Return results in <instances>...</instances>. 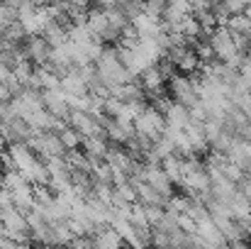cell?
Segmentation results:
<instances>
[{
    "instance_id": "cell-17",
    "label": "cell",
    "mask_w": 251,
    "mask_h": 249,
    "mask_svg": "<svg viewBox=\"0 0 251 249\" xmlns=\"http://www.w3.org/2000/svg\"><path fill=\"white\" fill-rule=\"evenodd\" d=\"M161 166H164V171L168 173V178L173 181V186H180V183H183V178H185L183 157H178V154H171V157H166V159L161 162Z\"/></svg>"
},
{
    "instance_id": "cell-28",
    "label": "cell",
    "mask_w": 251,
    "mask_h": 249,
    "mask_svg": "<svg viewBox=\"0 0 251 249\" xmlns=\"http://www.w3.org/2000/svg\"><path fill=\"white\" fill-rule=\"evenodd\" d=\"M147 2V12L151 15V17H159L161 20V15H164V10H166L168 0H144Z\"/></svg>"
},
{
    "instance_id": "cell-5",
    "label": "cell",
    "mask_w": 251,
    "mask_h": 249,
    "mask_svg": "<svg viewBox=\"0 0 251 249\" xmlns=\"http://www.w3.org/2000/svg\"><path fill=\"white\" fill-rule=\"evenodd\" d=\"M10 103H12L15 115L27 120L32 112L44 110V93H42V90H34V88H22Z\"/></svg>"
},
{
    "instance_id": "cell-20",
    "label": "cell",
    "mask_w": 251,
    "mask_h": 249,
    "mask_svg": "<svg viewBox=\"0 0 251 249\" xmlns=\"http://www.w3.org/2000/svg\"><path fill=\"white\" fill-rule=\"evenodd\" d=\"M25 178H27L32 186H49V178H51V176H49V171H47L44 159H39L29 171H25Z\"/></svg>"
},
{
    "instance_id": "cell-32",
    "label": "cell",
    "mask_w": 251,
    "mask_h": 249,
    "mask_svg": "<svg viewBox=\"0 0 251 249\" xmlns=\"http://www.w3.org/2000/svg\"><path fill=\"white\" fill-rule=\"evenodd\" d=\"M2 2H5V5H10L12 10H20V7H22L27 0H2Z\"/></svg>"
},
{
    "instance_id": "cell-16",
    "label": "cell",
    "mask_w": 251,
    "mask_h": 249,
    "mask_svg": "<svg viewBox=\"0 0 251 249\" xmlns=\"http://www.w3.org/2000/svg\"><path fill=\"white\" fill-rule=\"evenodd\" d=\"M42 37L49 42V47H51V49L64 47V44H69V27H64V25H59V22H54V20H51V22L44 27Z\"/></svg>"
},
{
    "instance_id": "cell-3",
    "label": "cell",
    "mask_w": 251,
    "mask_h": 249,
    "mask_svg": "<svg viewBox=\"0 0 251 249\" xmlns=\"http://www.w3.org/2000/svg\"><path fill=\"white\" fill-rule=\"evenodd\" d=\"M168 95H171L173 103H180V105H185L188 110L200 103V95H198V90H195L193 76H183V74H176V76L168 81Z\"/></svg>"
},
{
    "instance_id": "cell-2",
    "label": "cell",
    "mask_w": 251,
    "mask_h": 249,
    "mask_svg": "<svg viewBox=\"0 0 251 249\" xmlns=\"http://www.w3.org/2000/svg\"><path fill=\"white\" fill-rule=\"evenodd\" d=\"M134 127H137V135L149 137V139H159V137L166 132V117H164V112H159L156 108L147 105V108L137 115Z\"/></svg>"
},
{
    "instance_id": "cell-30",
    "label": "cell",
    "mask_w": 251,
    "mask_h": 249,
    "mask_svg": "<svg viewBox=\"0 0 251 249\" xmlns=\"http://www.w3.org/2000/svg\"><path fill=\"white\" fill-rule=\"evenodd\" d=\"M15 95H12V90H10V85L7 83H0V103H10Z\"/></svg>"
},
{
    "instance_id": "cell-33",
    "label": "cell",
    "mask_w": 251,
    "mask_h": 249,
    "mask_svg": "<svg viewBox=\"0 0 251 249\" xmlns=\"http://www.w3.org/2000/svg\"><path fill=\"white\" fill-rule=\"evenodd\" d=\"M27 2H32V5H37V7H47V5H49V0H27Z\"/></svg>"
},
{
    "instance_id": "cell-1",
    "label": "cell",
    "mask_w": 251,
    "mask_h": 249,
    "mask_svg": "<svg viewBox=\"0 0 251 249\" xmlns=\"http://www.w3.org/2000/svg\"><path fill=\"white\" fill-rule=\"evenodd\" d=\"M27 144L32 147V152L39 157V159H49V157H66L69 149L64 147L59 132H34Z\"/></svg>"
},
{
    "instance_id": "cell-14",
    "label": "cell",
    "mask_w": 251,
    "mask_h": 249,
    "mask_svg": "<svg viewBox=\"0 0 251 249\" xmlns=\"http://www.w3.org/2000/svg\"><path fill=\"white\" fill-rule=\"evenodd\" d=\"M88 29H90V34L95 37V39H105V34H107V29H110V20H107V12L105 10H100V7H95V10H88Z\"/></svg>"
},
{
    "instance_id": "cell-11",
    "label": "cell",
    "mask_w": 251,
    "mask_h": 249,
    "mask_svg": "<svg viewBox=\"0 0 251 249\" xmlns=\"http://www.w3.org/2000/svg\"><path fill=\"white\" fill-rule=\"evenodd\" d=\"M7 154L12 157V164L17 171H29L32 166L39 162V157L32 152V147L27 142H15V144H7Z\"/></svg>"
},
{
    "instance_id": "cell-12",
    "label": "cell",
    "mask_w": 251,
    "mask_h": 249,
    "mask_svg": "<svg viewBox=\"0 0 251 249\" xmlns=\"http://www.w3.org/2000/svg\"><path fill=\"white\" fill-rule=\"evenodd\" d=\"M105 162L112 166V171H115L117 176H129L132 164H134L137 159H132V157H129V152H127L125 147L112 144V147H110V152L105 154Z\"/></svg>"
},
{
    "instance_id": "cell-29",
    "label": "cell",
    "mask_w": 251,
    "mask_h": 249,
    "mask_svg": "<svg viewBox=\"0 0 251 249\" xmlns=\"http://www.w3.org/2000/svg\"><path fill=\"white\" fill-rule=\"evenodd\" d=\"M12 117H17L15 110H12V103H0V122H7Z\"/></svg>"
},
{
    "instance_id": "cell-24",
    "label": "cell",
    "mask_w": 251,
    "mask_h": 249,
    "mask_svg": "<svg viewBox=\"0 0 251 249\" xmlns=\"http://www.w3.org/2000/svg\"><path fill=\"white\" fill-rule=\"evenodd\" d=\"M222 173H225V176H227L232 183H237V186H239V183H242V181L249 176V173L244 171V166L237 164V162H227V164H225V168H222Z\"/></svg>"
},
{
    "instance_id": "cell-23",
    "label": "cell",
    "mask_w": 251,
    "mask_h": 249,
    "mask_svg": "<svg viewBox=\"0 0 251 249\" xmlns=\"http://www.w3.org/2000/svg\"><path fill=\"white\" fill-rule=\"evenodd\" d=\"M2 37H5L7 44H15V47H17V44H22V42L27 39V32H25V27H22L20 22H12V25L2 32Z\"/></svg>"
},
{
    "instance_id": "cell-25",
    "label": "cell",
    "mask_w": 251,
    "mask_h": 249,
    "mask_svg": "<svg viewBox=\"0 0 251 249\" xmlns=\"http://www.w3.org/2000/svg\"><path fill=\"white\" fill-rule=\"evenodd\" d=\"M44 164H47L49 176H59V173H69V171H71L66 157H49V159H44Z\"/></svg>"
},
{
    "instance_id": "cell-15",
    "label": "cell",
    "mask_w": 251,
    "mask_h": 249,
    "mask_svg": "<svg viewBox=\"0 0 251 249\" xmlns=\"http://www.w3.org/2000/svg\"><path fill=\"white\" fill-rule=\"evenodd\" d=\"M110 139L105 135H93L83 139V152L88 159H105V154L110 152Z\"/></svg>"
},
{
    "instance_id": "cell-9",
    "label": "cell",
    "mask_w": 251,
    "mask_h": 249,
    "mask_svg": "<svg viewBox=\"0 0 251 249\" xmlns=\"http://www.w3.org/2000/svg\"><path fill=\"white\" fill-rule=\"evenodd\" d=\"M44 93V108L59 117V120H66L69 122V115H71V105H69V98L61 88H51V90H42Z\"/></svg>"
},
{
    "instance_id": "cell-13",
    "label": "cell",
    "mask_w": 251,
    "mask_h": 249,
    "mask_svg": "<svg viewBox=\"0 0 251 249\" xmlns=\"http://www.w3.org/2000/svg\"><path fill=\"white\" fill-rule=\"evenodd\" d=\"M164 117H166L168 130H185L190 125V110L180 103H171L168 110L164 112Z\"/></svg>"
},
{
    "instance_id": "cell-18",
    "label": "cell",
    "mask_w": 251,
    "mask_h": 249,
    "mask_svg": "<svg viewBox=\"0 0 251 249\" xmlns=\"http://www.w3.org/2000/svg\"><path fill=\"white\" fill-rule=\"evenodd\" d=\"M61 90H64L66 95H76V98H78V95H88V93H90L88 83H85L78 74H74V71H71L69 76H64V79H61Z\"/></svg>"
},
{
    "instance_id": "cell-22",
    "label": "cell",
    "mask_w": 251,
    "mask_h": 249,
    "mask_svg": "<svg viewBox=\"0 0 251 249\" xmlns=\"http://www.w3.org/2000/svg\"><path fill=\"white\" fill-rule=\"evenodd\" d=\"M59 137H61V142H64V147H66L69 152H76V149H81V144H83V135H81L76 127H71V125H66V127L59 132Z\"/></svg>"
},
{
    "instance_id": "cell-7",
    "label": "cell",
    "mask_w": 251,
    "mask_h": 249,
    "mask_svg": "<svg viewBox=\"0 0 251 249\" xmlns=\"http://www.w3.org/2000/svg\"><path fill=\"white\" fill-rule=\"evenodd\" d=\"M210 44H212V49H215V56L220 59V61H229L234 54H239V49H237V44H234V37H232V32L227 29V27H217L212 34H210Z\"/></svg>"
},
{
    "instance_id": "cell-26",
    "label": "cell",
    "mask_w": 251,
    "mask_h": 249,
    "mask_svg": "<svg viewBox=\"0 0 251 249\" xmlns=\"http://www.w3.org/2000/svg\"><path fill=\"white\" fill-rule=\"evenodd\" d=\"M12 22H17V10H12L10 5L0 0V32H5Z\"/></svg>"
},
{
    "instance_id": "cell-31",
    "label": "cell",
    "mask_w": 251,
    "mask_h": 249,
    "mask_svg": "<svg viewBox=\"0 0 251 249\" xmlns=\"http://www.w3.org/2000/svg\"><path fill=\"white\" fill-rule=\"evenodd\" d=\"M66 5H69L71 10H88L90 0H66Z\"/></svg>"
},
{
    "instance_id": "cell-21",
    "label": "cell",
    "mask_w": 251,
    "mask_h": 249,
    "mask_svg": "<svg viewBox=\"0 0 251 249\" xmlns=\"http://www.w3.org/2000/svg\"><path fill=\"white\" fill-rule=\"evenodd\" d=\"M227 29L232 32V37H251V20L247 15H232Z\"/></svg>"
},
{
    "instance_id": "cell-27",
    "label": "cell",
    "mask_w": 251,
    "mask_h": 249,
    "mask_svg": "<svg viewBox=\"0 0 251 249\" xmlns=\"http://www.w3.org/2000/svg\"><path fill=\"white\" fill-rule=\"evenodd\" d=\"M215 2H222L229 15H244L247 7L251 5V0H215Z\"/></svg>"
},
{
    "instance_id": "cell-10",
    "label": "cell",
    "mask_w": 251,
    "mask_h": 249,
    "mask_svg": "<svg viewBox=\"0 0 251 249\" xmlns=\"http://www.w3.org/2000/svg\"><path fill=\"white\" fill-rule=\"evenodd\" d=\"M137 135V127L134 122H125V120H107L105 125V137L110 139V144H117V147H125L132 137Z\"/></svg>"
},
{
    "instance_id": "cell-4",
    "label": "cell",
    "mask_w": 251,
    "mask_h": 249,
    "mask_svg": "<svg viewBox=\"0 0 251 249\" xmlns=\"http://www.w3.org/2000/svg\"><path fill=\"white\" fill-rule=\"evenodd\" d=\"M17 22L25 27L27 37L29 34H42L44 27L51 22V15L47 12V7H37L32 2H25L20 10H17Z\"/></svg>"
},
{
    "instance_id": "cell-8",
    "label": "cell",
    "mask_w": 251,
    "mask_h": 249,
    "mask_svg": "<svg viewBox=\"0 0 251 249\" xmlns=\"http://www.w3.org/2000/svg\"><path fill=\"white\" fill-rule=\"evenodd\" d=\"M69 125L71 127H76L81 135L85 137H93V135H105V127H102V122L93 115V112H83V110H71V115H69Z\"/></svg>"
},
{
    "instance_id": "cell-34",
    "label": "cell",
    "mask_w": 251,
    "mask_h": 249,
    "mask_svg": "<svg viewBox=\"0 0 251 249\" xmlns=\"http://www.w3.org/2000/svg\"><path fill=\"white\" fill-rule=\"evenodd\" d=\"M0 61H2V54H0Z\"/></svg>"
},
{
    "instance_id": "cell-19",
    "label": "cell",
    "mask_w": 251,
    "mask_h": 249,
    "mask_svg": "<svg viewBox=\"0 0 251 249\" xmlns=\"http://www.w3.org/2000/svg\"><path fill=\"white\" fill-rule=\"evenodd\" d=\"M117 10H122L125 12V17L129 20V22H134L139 15H144L147 12V2L144 0H117V5H115Z\"/></svg>"
},
{
    "instance_id": "cell-6",
    "label": "cell",
    "mask_w": 251,
    "mask_h": 249,
    "mask_svg": "<svg viewBox=\"0 0 251 249\" xmlns=\"http://www.w3.org/2000/svg\"><path fill=\"white\" fill-rule=\"evenodd\" d=\"M22 49H25L27 61H32L34 66H47L49 59H51V47H49V42L42 34H29L22 42Z\"/></svg>"
}]
</instances>
